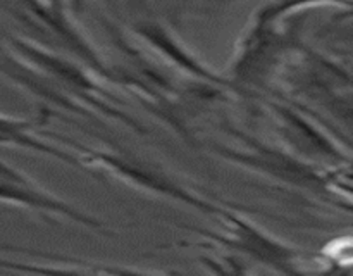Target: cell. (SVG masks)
I'll use <instances>...</instances> for the list:
<instances>
[{
	"label": "cell",
	"instance_id": "7",
	"mask_svg": "<svg viewBox=\"0 0 353 276\" xmlns=\"http://www.w3.org/2000/svg\"><path fill=\"white\" fill-rule=\"evenodd\" d=\"M0 204L23 207L37 213L43 219H65L79 224L86 230L109 233V226L99 217L85 213L74 204L59 199L40 185L37 179L28 176L21 169L0 159Z\"/></svg>",
	"mask_w": 353,
	"mask_h": 276
},
{
	"label": "cell",
	"instance_id": "4",
	"mask_svg": "<svg viewBox=\"0 0 353 276\" xmlns=\"http://www.w3.org/2000/svg\"><path fill=\"white\" fill-rule=\"evenodd\" d=\"M9 10L34 45L65 55L103 78L116 79V72L69 19L65 7H54L45 0H9Z\"/></svg>",
	"mask_w": 353,
	"mask_h": 276
},
{
	"label": "cell",
	"instance_id": "5",
	"mask_svg": "<svg viewBox=\"0 0 353 276\" xmlns=\"http://www.w3.org/2000/svg\"><path fill=\"white\" fill-rule=\"evenodd\" d=\"M61 138H64L65 144L76 148V152H78L76 155H78L81 168L95 169V171H100L110 178H116L117 181L124 183V185L131 186L138 192H145L148 195L161 197V199L192 207V209L203 213L205 216H216L217 209L223 206V204L212 202V200L199 195L188 186L181 185L174 178L165 175L161 169L148 166L147 162H141L138 159L128 157L123 154H114L110 150H95V148L85 147V145H78L69 140L68 137Z\"/></svg>",
	"mask_w": 353,
	"mask_h": 276
},
{
	"label": "cell",
	"instance_id": "9",
	"mask_svg": "<svg viewBox=\"0 0 353 276\" xmlns=\"http://www.w3.org/2000/svg\"><path fill=\"white\" fill-rule=\"evenodd\" d=\"M319 6H336L350 9L352 0H271L259 10H255L254 16L276 23V21L290 19L292 16H296V14L303 12L310 7Z\"/></svg>",
	"mask_w": 353,
	"mask_h": 276
},
{
	"label": "cell",
	"instance_id": "3",
	"mask_svg": "<svg viewBox=\"0 0 353 276\" xmlns=\"http://www.w3.org/2000/svg\"><path fill=\"white\" fill-rule=\"evenodd\" d=\"M217 221L223 224V231H210L205 228L183 226L185 230L205 237L212 244L221 245L231 252L250 259L252 262L265 266L268 269L281 275H303L305 266L310 262L309 252L300 247L286 244L264 228L252 223L240 213V207L221 206L217 209Z\"/></svg>",
	"mask_w": 353,
	"mask_h": 276
},
{
	"label": "cell",
	"instance_id": "1",
	"mask_svg": "<svg viewBox=\"0 0 353 276\" xmlns=\"http://www.w3.org/2000/svg\"><path fill=\"white\" fill-rule=\"evenodd\" d=\"M226 131L236 140V145L214 144L212 150L228 162L312 195L330 206L345 207V210L350 213V164L324 168L299 157L283 145L276 147L265 144L234 128H228Z\"/></svg>",
	"mask_w": 353,
	"mask_h": 276
},
{
	"label": "cell",
	"instance_id": "10",
	"mask_svg": "<svg viewBox=\"0 0 353 276\" xmlns=\"http://www.w3.org/2000/svg\"><path fill=\"white\" fill-rule=\"evenodd\" d=\"M47 3H50V6L54 7H64V2L62 0H45Z\"/></svg>",
	"mask_w": 353,
	"mask_h": 276
},
{
	"label": "cell",
	"instance_id": "8",
	"mask_svg": "<svg viewBox=\"0 0 353 276\" xmlns=\"http://www.w3.org/2000/svg\"><path fill=\"white\" fill-rule=\"evenodd\" d=\"M48 116H52L48 109H45V112H41V117H37V119H21V117L0 114V145L26 148V150L57 159L72 168H81L76 152L50 144L43 137L34 133V128L43 126Z\"/></svg>",
	"mask_w": 353,
	"mask_h": 276
},
{
	"label": "cell",
	"instance_id": "6",
	"mask_svg": "<svg viewBox=\"0 0 353 276\" xmlns=\"http://www.w3.org/2000/svg\"><path fill=\"white\" fill-rule=\"evenodd\" d=\"M268 107L285 141L283 147L290 152L324 168L350 164V148H343L341 141L305 114L299 103L271 100Z\"/></svg>",
	"mask_w": 353,
	"mask_h": 276
},
{
	"label": "cell",
	"instance_id": "2",
	"mask_svg": "<svg viewBox=\"0 0 353 276\" xmlns=\"http://www.w3.org/2000/svg\"><path fill=\"white\" fill-rule=\"evenodd\" d=\"M300 21H264L254 16L238 40L230 64V86L261 88L281 72L293 52L302 45Z\"/></svg>",
	"mask_w": 353,
	"mask_h": 276
}]
</instances>
